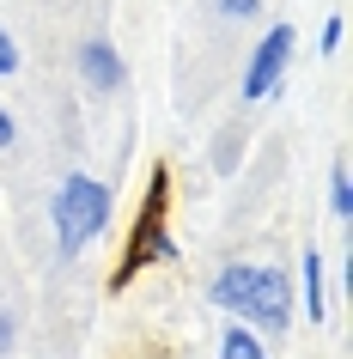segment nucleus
Returning <instances> with one entry per match:
<instances>
[{
	"instance_id": "nucleus-12",
	"label": "nucleus",
	"mask_w": 353,
	"mask_h": 359,
	"mask_svg": "<svg viewBox=\"0 0 353 359\" xmlns=\"http://www.w3.org/2000/svg\"><path fill=\"white\" fill-rule=\"evenodd\" d=\"M13 347V317H0V353Z\"/></svg>"
},
{
	"instance_id": "nucleus-11",
	"label": "nucleus",
	"mask_w": 353,
	"mask_h": 359,
	"mask_svg": "<svg viewBox=\"0 0 353 359\" xmlns=\"http://www.w3.org/2000/svg\"><path fill=\"white\" fill-rule=\"evenodd\" d=\"M0 147H13V116L0 110Z\"/></svg>"
},
{
	"instance_id": "nucleus-3",
	"label": "nucleus",
	"mask_w": 353,
	"mask_h": 359,
	"mask_svg": "<svg viewBox=\"0 0 353 359\" xmlns=\"http://www.w3.org/2000/svg\"><path fill=\"white\" fill-rule=\"evenodd\" d=\"M293 25H274V31H262V43L250 49V67H244V97H274L280 92V74H286V61H293Z\"/></svg>"
},
{
	"instance_id": "nucleus-9",
	"label": "nucleus",
	"mask_w": 353,
	"mask_h": 359,
	"mask_svg": "<svg viewBox=\"0 0 353 359\" xmlns=\"http://www.w3.org/2000/svg\"><path fill=\"white\" fill-rule=\"evenodd\" d=\"M213 6H220L225 19H256L262 13V0H213Z\"/></svg>"
},
{
	"instance_id": "nucleus-7",
	"label": "nucleus",
	"mask_w": 353,
	"mask_h": 359,
	"mask_svg": "<svg viewBox=\"0 0 353 359\" xmlns=\"http://www.w3.org/2000/svg\"><path fill=\"white\" fill-rule=\"evenodd\" d=\"M329 208H335V219H347V213H353V189H347V165H335V170H329Z\"/></svg>"
},
{
	"instance_id": "nucleus-6",
	"label": "nucleus",
	"mask_w": 353,
	"mask_h": 359,
	"mask_svg": "<svg viewBox=\"0 0 353 359\" xmlns=\"http://www.w3.org/2000/svg\"><path fill=\"white\" fill-rule=\"evenodd\" d=\"M220 359H268V353H262V341L238 323V329H225V335H220Z\"/></svg>"
},
{
	"instance_id": "nucleus-10",
	"label": "nucleus",
	"mask_w": 353,
	"mask_h": 359,
	"mask_svg": "<svg viewBox=\"0 0 353 359\" xmlns=\"http://www.w3.org/2000/svg\"><path fill=\"white\" fill-rule=\"evenodd\" d=\"M341 31H347L341 19H329V25H323V49H341Z\"/></svg>"
},
{
	"instance_id": "nucleus-4",
	"label": "nucleus",
	"mask_w": 353,
	"mask_h": 359,
	"mask_svg": "<svg viewBox=\"0 0 353 359\" xmlns=\"http://www.w3.org/2000/svg\"><path fill=\"white\" fill-rule=\"evenodd\" d=\"M79 74H86V86L110 92L116 79H122V55H116V43L110 37H92L86 49H79Z\"/></svg>"
},
{
	"instance_id": "nucleus-2",
	"label": "nucleus",
	"mask_w": 353,
	"mask_h": 359,
	"mask_svg": "<svg viewBox=\"0 0 353 359\" xmlns=\"http://www.w3.org/2000/svg\"><path fill=\"white\" fill-rule=\"evenodd\" d=\"M49 226H55L61 256H79L98 231L110 226V189L98 177H67L55 189V201H49Z\"/></svg>"
},
{
	"instance_id": "nucleus-1",
	"label": "nucleus",
	"mask_w": 353,
	"mask_h": 359,
	"mask_svg": "<svg viewBox=\"0 0 353 359\" xmlns=\"http://www.w3.org/2000/svg\"><path fill=\"white\" fill-rule=\"evenodd\" d=\"M207 299L244 323H262L268 335H280L293 323V280L274 262H232L220 280L207 286Z\"/></svg>"
},
{
	"instance_id": "nucleus-8",
	"label": "nucleus",
	"mask_w": 353,
	"mask_h": 359,
	"mask_svg": "<svg viewBox=\"0 0 353 359\" xmlns=\"http://www.w3.org/2000/svg\"><path fill=\"white\" fill-rule=\"evenodd\" d=\"M19 74V43H13V31H0V79Z\"/></svg>"
},
{
	"instance_id": "nucleus-5",
	"label": "nucleus",
	"mask_w": 353,
	"mask_h": 359,
	"mask_svg": "<svg viewBox=\"0 0 353 359\" xmlns=\"http://www.w3.org/2000/svg\"><path fill=\"white\" fill-rule=\"evenodd\" d=\"M298 299L311 311V323H323V256L305 250V262H298Z\"/></svg>"
}]
</instances>
